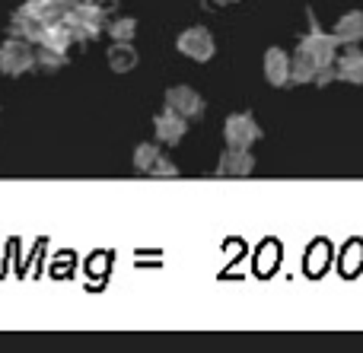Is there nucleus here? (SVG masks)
I'll return each instance as SVG.
<instances>
[{"instance_id": "obj_1", "label": "nucleus", "mask_w": 363, "mask_h": 353, "mask_svg": "<svg viewBox=\"0 0 363 353\" xmlns=\"http://www.w3.org/2000/svg\"><path fill=\"white\" fill-rule=\"evenodd\" d=\"M61 19L67 23L74 42H93V38H99L106 32V23H108L106 6L99 0H74V6Z\"/></svg>"}, {"instance_id": "obj_2", "label": "nucleus", "mask_w": 363, "mask_h": 353, "mask_svg": "<svg viewBox=\"0 0 363 353\" xmlns=\"http://www.w3.org/2000/svg\"><path fill=\"white\" fill-rule=\"evenodd\" d=\"M35 67V48L26 38H6L0 42V74L6 76H23Z\"/></svg>"}, {"instance_id": "obj_3", "label": "nucleus", "mask_w": 363, "mask_h": 353, "mask_svg": "<svg viewBox=\"0 0 363 353\" xmlns=\"http://www.w3.org/2000/svg\"><path fill=\"white\" fill-rule=\"evenodd\" d=\"M296 51L309 54L315 64H319V67H325V64H335V57H338V38H335L332 32H322L319 23H315L313 29H309L306 35L300 38Z\"/></svg>"}, {"instance_id": "obj_4", "label": "nucleus", "mask_w": 363, "mask_h": 353, "mask_svg": "<svg viewBox=\"0 0 363 353\" xmlns=\"http://www.w3.org/2000/svg\"><path fill=\"white\" fill-rule=\"evenodd\" d=\"M223 137H226V146H239V150H249L252 144L262 140V127L258 121L252 118L249 112H236L223 121Z\"/></svg>"}, {"instance_id": "obj_5", "label": "nucleus", "mask_w": 363, "mask_h": 353, "mask_svg": "<svg viewBox=\"0 0 363 353\" xmlns=\"http://www.w3.org/2000/svg\"><path fill=\"white\" fill-rule=\"evenodd\" d=\"M176 48L182 51L185 57H191V61L204 64L213 57V51H217V45H213V35L204 29V25H191V29H185L182 35L176 38Z\"/></svg>"}, {"instance_id": "obj_6", "label": "nucleus", "mask_w": 363, "mask_h": 353, "mask_svg": "<svg viewBox=\"0 0 363 353\" xmlns=\"http://www.w3.org/2000/svg\"><path fill=\"white\" fill-rule=\"evenodd\" d=\"M166 108H172L182 118L194 121L204 115V99H201L191 86H172L169 93H166Z\"/></svg>"}, {"instance_id": "obj_7", "label": "nucleus", "mask_w": 363, "mask_h": 353, "mask_svg": "<svg viewBox=\"0 0 363 353\" xmlns=\"http://www.w3.org/2000/svg\"><path fill=\"white\" fill-rule=\"evenodd\" d=\"M185 131H188V118L176 115L172 108H163V112L153 118V134H157V140L166 146L179 144V140L185 137Z\"/></svg>"}, {"instance_id": "obj_8", "label": "nucleus", "mask_w": 363, "mask_h": 353, "mask_svg": "<svg viewBox=\"0 0 363 353\" xmlns=\"http://www.w3.org/2000/svg\"><path fill=\"white\" fill-rule=\"evenodd\" d=\"M255 172V156L249 150H239V146H226V153L217 163V175H233V178H245Z\"/></svg>"}, {"instance_id": "obj_9", "label": "nucleus", "mask_w": 363, "mask_h": 353, "mask_svg": "<svg viewBox=\"0 0 363 353\" xmlns=\"http://www.w3.org/2000/svg\"><path fill=\"white\" fill-rule=\"evenodd\" d=\"M264 76L271 86H287L290 83V54L284 48L264 51Z\"/></svg>"}, {"instance_id": "obj_10", "label": "nucleus", "mask_w": 363, "mask_h": 353, "mask_svg": "<svg viewBox=\"0 0 363 353\" xmlns=\"http://www.w3.org/2000/svg\"><path fill=\"white\" fill-rule=\"evenodd\" d=\"M335 70H338V80L360 86L363 83V51L357 48V45H347L345 54L335 57Z\"/></svg>"}, {"instance_id": "obj_11", "label": "nucleus", "mask_w": 363, "mask_h": 353, "mask_svg": "<svg viewBox=\"0 0 363 353\" xmlns=\"http://www.w3.org/2000/svg\"><path fill=\"white\" fill-rule=\"evenodd\" d=\"M332 35L338 38V45H360L363 42V13L360 10H347L345 16H338Z\"/></svg>"}, {"instance_id": "obj_12", "label": "nucleus", "mask_w": 363, "mask_h": 353, "mask_svg": "<svg viewBox=\"0 0 363 353\" xmlns=\"http://www.w3.org/2000/svg\"><path fill=\"white\" fill-rule=\"evenodd\" d=\"M42 19H35L32 13H26L23 6H19L16 13H13V19H10V35L13 38H26L29 45H38V35H42Z\"/></svg>"}, {"instance_id": "obj_13", "label": "nucleus", "mask_w": 363, "mask_h": 353, "mask_svg": "<svg viewBox=\"0 0 363 353\" xmlns=\"http://www.w3.org/2000/svg\"><path fill=\"white\" fill-rule=\"evenodd\" d=\"M70 6H74V0H26L23 10L42 19V23H48V19H61Z\"/></svg>"}, {"instance_id": "obj_14", "label": "nucleus", "mask_w": 363, "mask_h": 353, "mask_svg": "<svg viewBox=\"0 0 363 353\" xmlns=\"http://www.w3.org/2000/svg\"><path fill=\"white\" fill-rule=\"evenodd\" d=\"M106 57L115 74H131V70L138 67V48H134L131 42H115Z\"/></svg>"}, {"instance_id": "obj_15", "label": "nucleus", "mask_w": 363, "mask_h": 353, "mask_svg": "<svg viewBox=\"0 0 363 353\" xmlns=\"http://www.w3.org/2000/svg\"><path fill=\"white\" fill-rule=\"evenodd\" d=\"M35 67H42L45 74L67 67V51L64 48H51V45H35Z\"/></svg>"}, {"instance_id": "obj_16", "label": "nucleus", "mask_w": 363, "mask_h": 353, "mask_svg": "<svg viewBox=\"0 0 363 353\" xmlns=\"http://www.w3.org/2000/svg\"><path fill=\"white\" fill-rule=\"evenodd\" d=\"M315 70H319V64L309 54H303V51H296V54L290 57V83H313Z\"/></svg>"}, {"instance_id": "obj_17", "label": "nucleus", "mask_w": 363, "mask_h": 353, "mask_svg": "<svg viewBox=\"0 0 363 353\" xmlns=\"http://www.w3.org/2000/svg\"><path fill=\"white\" fill-rule=\"evenodd\" d=\"M106 32L112 35V42H134V35H138V19L118 16V19H112V23H106Z\"/></svg>"}, {"instance_id": "obj_18", "label": "nucleus", "mask_w": 363, "mask_h": 353, "mask_svg": "<svg viewBox=\"0 0 363 353\" xmlns=\"http://www.w3.org/2000/svg\"><path fill=\"white\" fill-rule=\"evenodd\" d=\"M160 156H163V153H160L157 144H138V150H134V169H138V172H150L153 163H157Z\"/></svg>"}, {"instance_id": "obj_19", "label": "nucleus", "mask_w": 363, "mask_h": 353, "mask_svg": "<svg viewBox=\"0 0 363 353\" xmlns=\"http://www.w3.org/2000/svg\"><path fill=\"white\" fill-rule=\"evenodd\" d=\"M150 175H157V178H176V175H179V166H176V163H172V159L160 156V159H157V163H153Z\"/></svg>"}, {"instance_id": "obj_20", "label": "nucleus", "mask_w": 363, "mask_h": 353, "mask_svg": "<svg viewBox=\"0 0 363 353\" xmlns=\"http://www.w3.org/2000/svg\"><path fill=\"white\" fill-rule=\"evenodd\" d=\"M207 4H213V6H223V4H236V0H207Z\"/></svg>"}, {"instance_id": "obj_21", "label": "nucleus", "mask_w": 363, "mask_h": 353, "mask_svg": "<svg viewBox=\"0 0 363 353\" xmlns=\"http://www.w3.org/2000/svg\"><path fill=\"white\" fill-rule=\"evenodd\" d=\"M99 4H115V0H99Z\"/></svg>"}]
</instances>
